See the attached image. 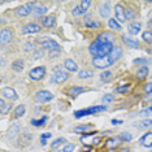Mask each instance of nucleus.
Instances as JSON below:
<instances>
[{"label": "nucleus", "mask_w": 152, "mask_h": 152, "mask_svg": "<svg viewBox=\"0 0 152 152\" xmlns=\"http://www.w3.org/2000/svg\"><path fill=\"white\" fill-rule=\"evenodd\" d=\"M113 47H115L113 44H102L95 39L94 42L90 44L88 51L91 53V56H94V57H105L110 53Z\"/></svg>", "instance_id": "obj_1"}, {"label": "nucleus", "mask_w": 152, "mask_h": 152, "mask_svg": "<svg viewBox=\"0 0 152 152\" xmlns=\"http://www.w3.org/2000/svg\"><path fill=\"white\" fill-rule=\"evenodd\" d=\"M115 39H116V37L112 31H103V33L99 34L98 38H96V40L102 44H113Z\"/></svg>", "instance_id": "obj_2"}, {"label": "nucleus", "mask_w": 152, "mask_h": 152, "mask_svg": "<svg viewBox=\"0 0 152 152\" xmlns=\"http://www.w3.org/2000/svg\"><path fill=\"white\" fill-rule=\"evenodd\" d=\"M44 75H46V68L44 66H37L29 72V77L33 81H40L44 78Z\"/></svg>", "instance_id": "obj_3"}, {"label": "nucleus", "mask_w": 152, "mask_h": 152, "mask_svg": "<svg viewBox=\"0 0 152 152\" xmlns=\"http://www.w3.org/2000/svg\"><path fill=\"white\" fill-rule=\"evenodd\" d=\"M34 7H35V3H27L25 5H20L16 9V13L20 17H26L34 11Z\"/></svg>", "instance_id": "obj_4"}, {"label": "nucleus", "mask_w": 152, "mask_h": 152, "mask_svg": "<svg viewBox=\"0 0 152 152\" xmlns=\"http://www.w3.org/2000/svg\"><path fill=\"white\" fill-rule=\"evenodd\" d=\"M40 46H42L43 48H46V50L55 51V52H61V46L56 42V40H53V39H46V40H43Z\"/></svg>", "instance_id": "obj_5"}, {"label": "nucleus", "mask_w": 152, "mask_h": 152, "mask_svg": "<svg viewBox=\"0 0 152 152\" xmlns=\"http://www.w3.org/2000/svg\"><path fill=\"white\" fill-rule=\"evenodd\" d=\"M35 99H37V102H39V103H47L53 99V94L47 91V90H40V91L37 92Z\"/></svg>", "instance_id": "obj_6"}, {"label": "nucleus", "mask_w": 152, "mask_h": 152, "mask_svg": "<svg viewBox=\"0 0 152 152\" xmlns=\"http://www.w3.org/2000/svg\"><path fill=\"white\" fill-rule=\"evenodd\" d=\"M115 16H116V20L120 23H124L125 21H127L126 15H125V8H124V5L120 4V3H117L115 5Z\"/></svg>", "instance_id": "obj_7"}, {"label": "nucleus", "mask_w": 152, "mask_h": 152, "mask_svg": "<svg viewBox=\"0 0 152 152\" xmlns=\"http://www.w3.org/2000/svg\"><path fill=\"white\" fill-rule=\"evenodd\" d=\"M92 64H94V66L98 68V69H105V68H108L109 65H112L110 64V61H109V58H108V56H105V57H94L92 58Z\"/></svg>", "instance_id": "obj_8"}, {"label": "nucleus", "mask_w": 152, "mask_h": 152, "mask_svg": "<svg viewBox=\"0 0 152 152\" xmlns=\"http://www.w3.org/2000/svg\"><path fill=\"white\" fill-rule=\"evenodd\" d=\"M12 39H13L12 29H8V27H5V29H3L1 31H0V43H1V46H4V44L9 43Z\"/></svg>", "instance_id": "obj_9"}, {"label": "nucleus", "mask_w": 152, "mask_h": 152, "mask_svg": "<svg viewBox=\"0 0 152 152\" xmlns=\"http://www.w3.org/2000/svg\"><path fill=\"white\" fill-rule=\"evenodd\" d=\"M122 53H124V51H122V48L121 47H118V46L113 47L112 51H110V53L108 55V58H109L110 64H115L117 60H120L121 56H122Z\"/></svg>", "instance_id": "obj_10"}, {"label": "nucleus", "mask_w": 152, "mask_h": 152, "mask_svg": "<svg viewBox=\"0 0 152 152\" xmlns=\"http://www.w3.org/2000/svg\"><path fill=\"white\" fill-rule=\"evenodd\" d=\"M1 98L8 99L9 102H11V100H16L18 98V95H17V92L12 87H4L1 90Z\"/></svg>", "instance_id": "obj_11"}, {"label": "nucleus", "mask_w": 152, "mask_h": 152, "mask_svg": "<svg viewBox=\"0 0 152 152\" xmlns=\"http://www.w3.org/2000/svg\"><path fill=\"white\" fill-rule=\"evenodd\" d=\"M69 78V73L68 72H64V70H58L56 73L53 74L52 77V81L55 83H64V82H66Z\"/></svg>", "instance_id": "obj_12"}, {"label": "nucleus", "mask_w": 152, "mask_h": 152, "mask_svg": "<svg viewBox=\"0 0 152 152\" xmlns=\"http://www.w3.org/2000/svg\"><path fill=\"white\" fill-rule=\"evenodd\" d=\"M139 144L146 148H152V131H148V133L140 137Z\"/></svg>", "instance_id": "obj_13"}, {"label": "nucleus", "mask_w": 152, "mask_h": 152, "mask_svg": "<svg viewBox=\"0 0 152 152\" xmlns=\"http://www.w3.org/2000/svg\"><path fill=\"white\" fill-rule=\"evenodd\" d=\"M83 23L87 27H90V29H100V27H102V23L99 21H96V20H94L91 16H86L83 20Z\"/></svg>", "instance_id": "obj_14"}, {"label": "nucleus", "mask_w": 152, "mask_h": 152, "mask_svg": "<svg viewBox=\"0 0 152 152\" xmlns=\"http://www.w3.org/2000/svg\"><path fill=\"white\" fill-rule=\"evenodd\" d=\"M40 31V26L37 23H27L22 27V33L23 34H37Z\"/></svg>", "instance_id": "obj_15"}, {"label": "nucleus", "mask_w": 152, "mask_h": 152, "mask_svg": "<svg viewBox=\"0 0 152 152\" xmlns=\"http://www.w3.org/2000/svg\"><path fill=\"white\" fill-rule=\"evenodd\" d=\"M42 23H43L44 27H47V29H51V27H53L55 25H56V17H55V15H50V16L43 17Z\"/></svg>", "instance_id": "obj_16"}, {"label": "nucleus", "mask_w": 152, "mask_h": 152, "mask_svg": "<svg viewBox=\"0 0 152 152\" xmlns=\"http://www.w3.org/2000/svg\"><path fill=\"white\" fill-rule=\"evenodd\" d=\"M99 15L102 18H108L110 15V5L109 3H103L102 5L99 7Z\"/></svg>", "instance_id": "obj_17"}, {"label": "nucleus", "mask_w": 152, "mask_h": 152, "mask_svg": "<svg viewBox=\"0 0 152 152\" xmlns=\"http://www.w3.org/2000/svg\"><path fill=\"white\" fill-rule=\"evenodd\" d=\"M148 66L147 65H144V66H140L139 69H138V72L135 73V78L138 79V81H144V79L147 78L148 75Z\"/></svg>", "instance_id": "obj_18"}, {"label": "nucleus", "mask_w": 152, "mask_h": 152, "mask_svg": "<svg viewBox=\"0 0 152 152\" xmlns=\"http://www.w3.org/2000/svg\"><path fill=\"white\" fill-rule=\"evenodd\" d=\"M140 29H142L140 22H130L129 26H127V30H129L130 35H137V34H139Z\"/></svg>", "instance_id": "obj_19"}, {"label": "nucleus", "mask_w": 152, "mask_h": 152, "mask_svg": "<svg viewBox=\"0 0 152 152\" xmlns=\"http://www.w3.org/2000/svg\"><path fill=\"white\" fill-rule=\"evenodd\" d=\"M20 130H21V125H20V124H12L8 130V138L12 139V138H15L16 135H18Z\"/></svg>", "instance_id": "obj_20"}, {"label": "nucleus", "mask_w": 152, "mask_h": 152, "mask_svg": "<svg viewBox=\"0 0 152 152\" xmlns=\"http://www.w3.org/2000/svg\"><path fill=\"white\" fill-rule=\"evenodd\" d=\"M64 66L68 72H77L78 70L77 63H75L74 60H72V58H66V60L64 61Z\"/></svg>", "instance_id": "obj_21"}, {"label": "nucleus", "mask_w": 152, "mask_h": 152, "mask_svg": "<svg viewBox=\"0 0 152 152\" xmlns=\"http://www.w3.org/2000/svg\"><path fill=\"white\" fill-rule=\"evenodd\" d=\"M23 68H25V61H23L22 58H17V60L13 61V64H12L13 72H16V73H20V72L23 70Z\"/></svg>", "instance_id": "obj_22"}, {"label": "nucleus", "mask_w": 152, "mask_h": 152, "mask_svg": "<svg viewBox=\"0 0 152 152\" xmlns=\"http://www.w3.org/2000/svg\"><path fill=\"white\" fill-rule=\"evenodd\" d=\"M11 109H12V103H7L4 99L0 100V113L1 115H7Z\"/></svg>", "instance_id": "obj_23"}, {"label": "nucleus", "mask_w": 152, "mask_h": 152, "mask_svg": "<svg viewBox=\"0 0 152 152\" xmlns=\"http://www.w3.org/2000/svg\"><path fill=\"white\" fill-rule=\"evenodd\" d=\"M122 40H124V43L130 48H138L139 47V42H138L137 39H133V38H129V37H122Z\"/></svg>", "instance_id": "obj_24"}, {"label": "nucleus", "mask_w": 152, "mask_h": 152, "mask_svg": "<svg viewBox=\"0 0 152 152\" xmlns=\"http://www.w3.org/2000/svg\"><path fill=\"white\" fill-rule=\"evenodd\" d=\"M85 91H86V88L81 87V86H72V87L68 90V92H69L70 96H77V95L82 94V92H85Z\"/></svg>", "instance_id": "obj_25"}, {"label": "nucleus", "mask_w": 152, "mask_h": 152, "mask_svg": "<svg viewBox=\"0 0 152 152\" xmlns=\"http://www.w3.org/2000/svg\"><path fill=\"white\" fill-rule=\"evenodd\" d=\"M135 127H138V129H150V127H152V120L151 118H144L143 121L135 124Z\"/></svg>", "instance_id": "obj_26"}, {"label": "nucleus", "mask_w": 152, "mask_h": 152, "mask_svg": "<svg viewBox=\"0 0 152 152\" xmlns=\"http://www.w3.org/2000/svg\"><path fill=\"white\" fill-rule=\"evenodd\" d=\"M121 142H122V140H121L120 138H109V139L105 142V146L108 148H116L121 143Z\"/></svg>", "instance_id": "obj_27"}, {"label": "nucleus", "mask_w": 152, "mask_h": 152, "mask_svg": "<svg viewBox=\"0 0 152 152\" xmlns=\"http://www.w3.org/2000/svg\"><path fill=\"white\" fill-rule=\"evenodd\" d=\"M92 129H94V126L90 125V124H88V125H79V126H77L74 129V133H78V134L82 133V134H85V133H87V131L92 130Z\"/></svg>", "instance_id": "obj_28"}, {"label": "nucleus", "mask_w": 152, "mask_h": 152, "mask_svg": "<svg viewBox=\"0 0 152 152\" xmlns=\"http://www.w3.org/2000/svg\"><path fill=\"white\" fill-rule=\"evenodd\" d=\"M108 26L112 30H116V31H121V23L117 21L116 18H109L108 20Z\"/></svg>", "instance_id": "obj_29"}, {"label": "nucleus", "mask_w": 152, "mask_h": 152, "mask_svg": "<svg viewBox=\"0 0 152 152\" xmlns=\"http://www.w3.org/2000/svg\"><path fill=\"white\" fill-rule=\"evenodd\" d=\"M92 115L91 109L87 108V109H81V110H75L74 112V117L75 118H81V117H85V116H90Z\"/></svg>", "instance_id": "obj_30"}, {"label": "nucleus", "mask_w": 152, "mask_h": 152, "mask_svg": "<svg viewBox=\"0 0 152 152\" xmlns=\"http://www.w3.org/2000/svg\"><path fill=\"white\" fill-rule=\"evenodd\" d=\"M33 12L35 13L37 16H42V15H44V13L47 12V7H44V5H42V4H35Z\"/></svg>", "instance_id": "obj_31"}, {"label": "nucleus", "mask_w": 152, "mask_h": 152, "mask_svg": "<svg viewBox=\"0 0 152 152\" xmlns=\"http://www.w3.org/2000/svg\"><path fill=\"white\" fill-rule=\"evenodd\" d=\"M25 110H26V108H25V105L23 104L18 105L15 109V118H20V117H22L23 115H25Z\"/></svg>", "instance_id": "obj_32"}, {"label": "nucleus", "mask_w": 152, "mask_h": 152, "mask_svg": "<svg viewBox=\"0 0 152 152\" xmlns=\"http://www.w3.org/2000/svg\"><path fill=\"white\" fill-rule=\"evenodd\" d=\"M125 15H126V20L134 22V18H135V11L133 8H125Z\"/></svg>", "instance_id": "obj_33"}, {"label": "nucleus", "mask_w": 152, "mask_h": 152, "mask_svg": "<svg viewBox=\"0 0 152 152\" xmlns=\"http://www.w3.org/2000/svg\"><path fill=\"white\" fill-rule=\"evenodd\" d=\"M94 73H92L91 70H87V69H83V70L78 72V77L81 79H86V78H91Z\"/></svg>", "instance_id": "obj_34"}, {"label": "nucleus", "mask_w": 152, "mask_h": 152, "mask_svg": "<svg viewBox=\"0 0 152 152\" xmlns=\"http://www.w3.org/2000/svg\"><path fill=\"white\" fill-rule=\"evenodd\" d=\"M112 75H113V72L112 70L102 72V73H100V79H102L103 82H105V81H108V79L112 78Z\"/></svg>", "instance_id": "obj_35"}, {"label": "nucleus", "mask_w": 152, "mask_h": 152, "mask_svg": "<svg viewBox=\"0 0 152 152\" xmlns=\"http://www.w3.org/2000/svg\"><path fill=\"white\" fill-rule=\"evenodd\" d=\"M63 143H65V138H57V139H55L52 143H51V148H53V150H57V148L60 147Z\"/></svg>", "instance_id": "obj_36"}, {"label": "nucleus", "mask_w": 152, "mask_h": 152, "mask_svg": "<svg viewBox=\"0 0 152 152\" xmlns=\"http://www.w3.org/2000/svg\"><path fill=\"white\" fill-rule=\"evenodd\" d=\"M142 39L147 43H152V31L151 30H147V31H144L142 34Z\"/></svg>", "instance_id": "obj_37"}, {"label": "nucleus", "mask_w": 152, "mask_h": 152, "mask_svg": "<svg viewBox=\"0 0 152 152\" xmlns=\"http://www.w3.org/2000/svg\"><path fill=\"white\" fill-rule=\"evenodd\" d=\"M91 109L92 115L94 113H99V112H103V110H107V105H94V107H90Z\"/></svg>", "instance_id": "obj_38"}, {"label": "nucleus", "mask_w": 152, "mask_h": 152, "mask_svg": "<svg viewBox=\"0 0 152 152\" xmlns=\"http://www.w3.org/2000/svg\"><path fill=\"white\" fill-rule=\"evenodd\" d=\"M85 13H86V11H83V9L81 8V5H77L72 9V15L73 16H81V15H85Z\"/></svg>", "instance_id": "obj_39"}, {"label": "nucleus", "mask_w": 152, "mask_h": 152, "mask_svg": "<svg viewBox=\"0 0 152 152\" xmlns=\"http://www.w3.org/2000/svg\"><path fill=\"white\" fill-rule=\"evenodd\" d=\"M134 63V65H142V66H144V65H147L150 61L147 60V58H142V57H138V58H135V60L133 61Z\"/></svg>", "instance_id": "obj_40"}, {"label": "nucleus", "mask_w": 152, "mask_h": 152, "mask_svg": "<svg viewBox=\"0 0 152 152\" xmlns=\"http://www.w3.org/2000/svg\"><path fill=\"white\" fill-rule=\"evenodd\" d=\"M118 138L122 142H130L131 139H133V135H131L130 133H122V134H120Z\"/></svg>", "instance_id": "obj_41"}, {"label": "nucleus", "mask_w": 152, "mask_h": 152, "mask_svg": "<svg viewBox=\"0 0 152 152\" xmlns=\"http://www.w3.org/2000/svg\"><path fill=\"white\" fill-rule=\"evenodd\" d=\"M47 121V117H43V118H40V120H31V125L34 126H43L44 125V122Z\"/></svg>", "instance_id": "obj_42"}, {"label": "nucleus", "mask_w": 152, "mask_h": 152, "mask_svg": "<svg viewBox=\"0 0 152 152\" xmlns=\"http://www.w3.org/2000/svg\"><path fill=\"white\" fill-rule=\"evenodd\" d=\"M23 51L25 52H34V44L31 42H26L23 46Z\"/></svg>", "instance_id": "obj_43"}, {"label": "nucleus", "mask_w": 152, "mask_h": 152, "mask_svg": "<svg viewBox=\"0 0 152 152\" xmlns=\"http://www.w3.org/2000/svg\"><path fill=\"white\" fill-rule=\"evenodd\" d=\"M113 99H115V96H113V94H105L103 95V103H112Z\"/></svg>", "instance_id": "obj_44"}, {"label": "nucleus", "mask_w": 152, "mask_h": 152, "mask_svg": "<svg viewBox=\"0 0 152 152\" xmlns=\"http://www.w3.org/2000/svg\"><path fill=\"white\" fill-rule=\"evenodd\" d=\"M144 94L146 95H151L152 94V82H148V83L144 85Z\"/></svg>", "instance_id": "obj_45"}, {"label": "nucleus", "mask_w": 152, "mask_h": 152, "mask_svg": "<svg viewBox=\"0 0 152 152\" xmlns=\"http://www.w3.org/2000/svg\"><path fill=\"white\" fill-rule=\"evenodd\" d=\"M81 8L83 9V11H87V9L90 8V5H91V1L90 0H83V1H81Z\"/></svg>", "instance_id": "obj_46"}, {"label": "nucleus", "mask_w": 152, "mask_h": 152, "mask_svg": "<svg viewBox=\"0 0 152 152\" xmlns=\"http://www.w3.org/2000/svg\"><path fill=\"white\" fill-rule=\"evenodd\" d=\"M63 150H64V152H73L75 150V146L73 143H69V144H65Z\"/></svg>", "instance_id": "obj_47"}, {"label": "nucleus", "mask_w": 152, "mask_h": 152, "mask_svg": "<svg viewBox=\"0 0 152 152\" xmlns=\"http://www.w3.org/2000/svg\"><path fill=\"white\" fill-rule=\"evenodd\" d=\"M140 115H142V116H151V115H152V105H151V107H148L147 109L142 110Z\"/></svg>", "instance_id": "obj_48"}, {"label": "nucleus", "mask_w": 152, "mask_h": 152, "mask_svg": "<svg viewBox=\"0 0 152 152\" xmlns=\"http://www.w3.org/2000/svg\"><path fill=\"white\" fill-rule=\"evenodd\" d=\"M127 90H129V86H121V87L116 88V92H118V94H124V92H126Z\"/></svg>", "instance_id": "obj_49"}, {"label": "nucleus", "mask_w": 152, "mask_h": 152, "mask_svg": "<svg viewBox=\"0 0 152 152\" xmlns=\"http://www.w3.org/2000/svg\"><path fill=\"white\" fill-rule=\"evenodd\" d=\"M100 143H102V138H99V137L94 138V140H92V144H94V146H99Z\"/></svg>", "instance_id": "obj_50"}, {"label": "nucleus", "mask_w": 152, "mask_h": 152, "mask_svg": "<svg viewBox=\"0 0 152 152\" xmlns=\"http://www.w3.org/2000/svg\"><path fill=\"white\" fill-rule=\"evenodd\" d=\"M52 137V134H50V133H44L40 135V139H48V138H51Z\"/></svg>", "instance_id": "obj_51"}, {"label": "nucleus", "mask_w": 152, "mask_h": 152, "mask_svg": "<svg viewBox=\"0 0 152 152\" xmlns=\"http://www.w3.org/2000/svg\"><path fill=\"white\" fill-rule=\"evenodd\" d=\"M110 122H112V125H115V126H117V125H121V124H124L121 120H112V121H110Z\"/></svg>", "instance_id": "obj_52"}, {"label": "nucleus", "mask_w": 152, "mask_h": 152, "mask_svg": "<svg viewBox=\"0 0 152 152\" xmlns=\"http://www.w3.org/2000/svg\"><path fill=\"white\" fill-rule=\"evenodd\" d=\"M42 56H43V51H37V52L34 53V57H35V58H39Z\"/></svg>", "instance_id": "obj_53"}, {"label": "nucleus", "mask_w": 152, "mask_h": 152, "mask_svg": "<svg viewBox=\"0 0 152 152\" xmlns=\"http://www.w3.org/2000/svg\"><path fill=\"white\" fill-rule=\"evenodd\" d=\"M122 152H131V151H130V148L125 147V148H124V150H122Z\"/></svg>", "instance_id": "obj_54"}, {"label": "nucleus", "mask_w": 152, "mask_h": 152, "mask_svg": "<svg viewBox=\"0 0 152 152\" xmlns=\"http://www.w3.org/2000/svg\"><path fill=\"white\" fill-rule=\"evenodd\" d=\"M40 142H42V146H46V144H47L46 139H40Z\"/></svg>", "instance_id": "obj_55"}, {"label": "nucleus", "mask_w": 152, "mask_h": 152, "mask_svg": "<svg viewBox=\"0 0 152 152\" xmlns=\"http://www.w3.org/2000/svg\"><path fill=\"white\" fill-rule=\"evenodd\" d=\"M56 152H64V150H57Z\"/></svg>", "instance_id": "obj_56"}, {"label": "nucleus", "mask_w": 152, "mask_h": 152, "mask_svg": "<svg viewBox=\"0 0 152 152\" xmlns=\"http://www.w3.org/2000/svg\"><path fill=\"white\" fill-rule=\"evenodd\" d=\"M150 52H152V46H151V48H150Z\"/></svg>", "instance_id": "obj_57"}, {"label": "nucleus", "mask_w": 152, "mask_h": 152, "mask_svg": "<svg viewBox=\"0 0 152 152\" xmlns=\"http://www.w3.org/2000/svg\"><path fill=\"white\" fill-rule=\"evenodd\" d=\"M3 152H7V151H3Z\"/></svg>", "instance_id": "obj_58"}, {"label": "nucleus", "mask_w": 152, "mask_h": 152, "mask_svg": "<svg viewBox=\"0 0 152 152\" xmlns=\"http://www.w3.org/2000/svg\"><path fill=\"white\" fill-rule=\"evenodd\" d=\"M151 152H152V148H151Z\"/></svg>", "instance_id": "obj_59"}]
</instances>
